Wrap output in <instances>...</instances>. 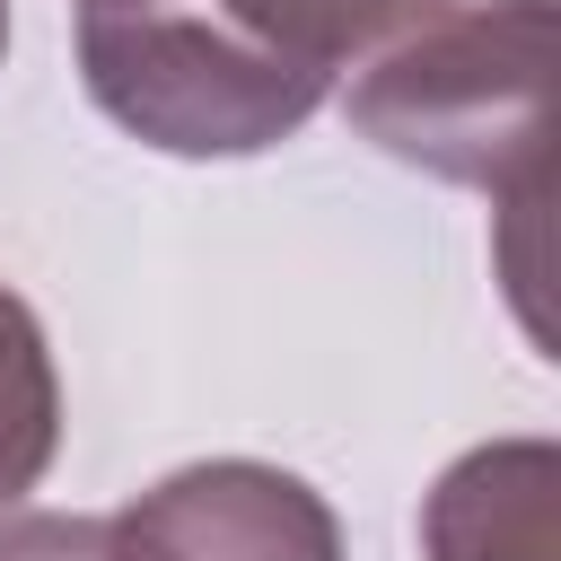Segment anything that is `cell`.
I'll list each match as a JSON object with an SVG mask.
<instances>
[{
	"label": "cell",
	"instance_id": "obj_5",
	"mask_svg": "<svg viewBox=\"0 0 561 561\" xmlns=\"http://www.w3.org/2000/svg\"><path fill=\"white\" fill-rule=\"evenodd\" d=\"M228 26H245L254 44H272L280 61L333 79L359 53H386L394 35H412L421 18L456 9V0H210Z\"/></svg>",
	"mask_w": 561,
	"mask_h": 561
},
{
	"label": "cell",
	"instance_id": "obj_9",
	"mask_svg": "<svg viewBox=\"0 0 561 561\" xmlns=\"http://www.w3.org/2000/svg\"><path fill=\"white\" fill-rule=\"evenodd\" d=\"M0 53H9V0H0Z\"/></svg>",
	"mask_w": 561,
	"mask_h": 561
},
{
	"label": "cell",
	"instance_id": "obj_2",
	"mask_svg": "<svg viewBox=\"0 0 561 561\" xmlns=\"http://www.w3.org/2000/svg\"><path fill=\"white\" fill-rule=\"evenodd\" d=\"M79 79L131 140L167 158H254L289 140L333 88L228 26L210 0L79 18Z\"/></svg>",
	"mask_w": 561,
	"mask_h": 561
},
{
	"label": "cell",
	"instance_id": "obj_1",
	"mask_svg": "<svg viewBox=\"0 0 561 561\" xmlns=\"http://www.w3.org/2000/svg\"><path fill=\"white\" fill-rule=\"evenodd\" d=\"M351 123L386 158L473 184L535 228L552 202V0L421 18L351 79Z\"/></svg>",
	"mask_w": 561,
	"mask_h": 561
},
{
	"label": "cell",
	"instance_id": "obj_8",
	"mask_svg": "<svg viewBox=\"0 0 561 561\" xmlns=\"http://www.w3.org/2000/svg\"><path fill=\"white\" fill-rule=\"evenodd\" d=\"M123 9H167V0H79V18H123Z\"/></svg>",
	"mask_w": 561,
	"mask_h": 561
},
{
	"label": "cell",
	"instance_id": "obj_4",
	"mask_svg": "<svg viewBox=\"0 0 561 561\" xmlns=\"http://www.w3.org/2000/svg\"><path fill=\"white\" fill-rule=\"evenodd\" d=\"M430 561H552L561 552V456L543 438H491L421 500Z\"/></svg>",
	"mask_w": 561,
	"mask_h": 561
},
{
	"label": "cell",
	"instance_id": "obj_7",
	"mask_svg": "<svg viewBox=\"0 0 561 561\" xmlns=\"http://www.w3.org/2000/svg\"><path fill=\"white\" fill-rule=\"evenodd\" d=\"M0 561H114V543H105V517L26 508V517H0Z\"/></svg>",
	"mask_w": 561,
	"mask_h": 561
},
{
	"label": "cell",
	"instance_id": "obj_3",
	"mask_svg": "<svg viewBox=\"0 0 561 561\" xmlns=\"http://www.w3.org/2000/svg\"><path fill=\"white\" fill-rule=\"evenodd\" d=\"M114 561H342L333 508L254 456H210L105 517Z\"/></svg>",
	"mask_w": 561,
	"mask_h": 561
},
{
	"label": "cell",
	"instance_id": "obj_6",
	"mask_svg": "<svg viewBox=\"0 0 561 561\" xmlns=\"http://www.w3.org/2000/svg\"><path fill=\"white\" fill-rule=\"evenodd\" d=\"M53 447H61V377L35 307L0 280V517L44 482Z\"/></svg>",
	"mask_w": 561,
	"mask_h": 561
}]
</instances>
